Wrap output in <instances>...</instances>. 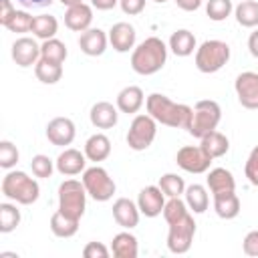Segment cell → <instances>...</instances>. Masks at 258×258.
<instances>
[{"label":"cell","mask_w":258,"mask_h":258,"mask_svg":"<svg viewBox=\"0 0 258 258\" xmlns=\"http://www.w3.org/2000/svg\"><path fill=\"white\" fill-rule=\"evenodd\" d=\"M145 107H147V113L157 123L173 127V129H185V131L189 129L194 107L183 105V103H175L161 93H151L145 101Z\"/></svg>","instance_id":"6da1fadb"},{"label":"cell","mask_w":258,"mask_h":258,"mask_svg":"<svg viewBox=\"0 0 258 258\" xmlns=\"http://www.w3.org/2000/svg\"><path fill=\"white\" fill-rule=\"evenodd\" d=\"M165 60H167V46L157 36L145 38L131 52V69L143 77L155 75L157 71H161Z\"/></svg>","instance_id":"7a4b0ae2"},{"label":"cell","mask_w":258,"mask_h":258,"mask_svg":"<svg viewBox=\"0 0 258 258\" xmlns=\"http://www.w3.org/2000/svg\"><path fill=\"white\" fill-rule=\"evenodd\" d=\"M2 194L22 206H30L38 200L40 187L26 171H8L2 179Z\"/></svg>","instance_id":"3957f363"},{"label":"cell","mask_w":258,"mask_h":258,"mask_svg":"<svg viewBox=\"0 0 258 258\" xmlns=\"http://www.w3.org/2000/svg\"><path fill=\"white\" fill-rule=\"evenodd\" d=\"M87 189L83 181L67 179L58 185V212H62L69 218L81 220L87 208Z\"/></svg>","instance_id":"277c9868"},{"label":"cell","mask_w":258,"mask_h":258,"mask_svg":"<svg viewBox=\"0 0 258 258\" xmlns=\"http://www.w3.org/2000/svg\"><path fill=\"white\" fill-rule=\"evenodd\" d=\"M230 60V46L224 40H204L196 48V67L200 73H218Z\"/></svg>","instance_id":"5b68a950"},{"label":"cell","mask_w":258,"mask_h":258,"mask_svg":"<svg viewBox=\"0 0 258 258\" xmlns=\"http://www.w3.org/2000/svg\"><path fill=\"white\" fill-rule=\"evenodd\" d=\"M220 119H222V109L216 101H212V99L198 101L194 105V115H191V123H189L187 133L202 139L204 135H208L210 131H214L218 127Z\"/></svg>","instance_id":"8992f818"},{"label":"cell","mask_w":258,"mask_h":258,"mask_svg":"<svg viewBox=\"0 0 258 258\" xmlns=\"http://www.w3.org/2000/svg\"><path fill=\"white\" fill-rule=\"evenodd\" d=\"M87 194L95 200V202H109L115 194V181L113 177L107 173V169L95 165V167H89L83 171V177H81Z\"/></svg>","instance_id":"52a82bcc"},{"label":"cell","mask_w":258,"mask_h":258,"mask_svg":"<svg viewBox=\"0 0 258 258\" xmlns=\"http://www.w3.org/2000/svg\"><path fill=\"white\" fill-rule=\"evenodd\" d=\"M157 135V121L145 113V115H137L131 125H129V131H127V145L133 149V151H145L153 139Z\"/></svg>","instance_id":"ba28073f"},{"label":"cell","mask_w":258,"mask_h":258,"mask_svg":"<svg viewBox=\"0 0 258 258\" xmlns=\"http://www.w3.org/2000/svg\"><path fill=\"white\" fill-rule=\"evenodd\" d=\"M196 234V222L194 216L187 214L175 224H169V234H167V248L173 254H185L191 248Z\"/></svg>","instance_id":"9c48e42d"},{"label":"cell","mask_w":258,"mask_h":258,"mask_svg":"<svg viewBox=\"0 0 258 258\" xmlns=\"http://www.w3.org/2000/svg\"><path fill=\"white\" fill-rule=\"evenodd\" d=\"M175 163L187 173H204L210 169L212 157L200 145H183L175 155Z\"/></svg>","instance_id":"30bf717a"},{"label":"cell","mask_w":258,"mask_h":258,"mask_svg":"<svg viewBox=\"0 0 258 258\" xmlns=\"http://www.w3.org/2000/svg\"><path fill=\"white\" fill-rule=\"evenodd\" d=\"M236 97L242 107L246 109H258V73L246 71L236 77L234 83Z\"/></svg>","instance_id":"8fae6325"},{"label":"cell","mask_w":258,"mask_h":258,"mask_svg":"<svg viewBox=\"0 0 258 258\" xmlns=\"http://www.w3.org/2000/svg\"><path fill=\"white\" fill-rule=\"evenodd\" d=\"M137 206L139 212L145 218H155L159 214H163V206H165V194L161 191L159 185H147L139 191L137 198Z\"/></svg>","instance_id":"7c38bea8"},{"label":"cell","mask_w":258,"mask_h":258,"mask_svg":"<svg viewBox=\"0 0 258 258\" xmlns=\"http://www.w3.org/2000/svg\"><path fill=\"white\" fill-rule=\"evenodd\" d=\"M75 133H77L75 123L69 117H54L46 125V139L56 147L71 145L75 139Z\"/></svg>","instance_id":"4fadbf2b"},{"label":"cell","mask_w":258,"mask_h":258,"mask_svg":"<svg viewBox=\"0 0 258 258\" xmlns=\"http://www.w3.org/2000/svg\"><path fill=\"white\" fill-rule=\"evenodd\" d=\"M12 60L24 69L32 67L40 60V46L36 44L34 38H28V36L16 38L12 44Z\"/></svg>","instance_id":"5bb4252c"},{"label":"cell","mask_w":258,"mask_h":258,"mask_svg":"<svg viewBox=\"0 0 258 258\" xmlns=\"http://www.w3.org/2000/svg\"><path fill=\"white\" fill-rule=\"evenodd\" d=\"M107 42L109 34H105V30L101 28H87L79 36V46L87 56H101L107 48Z\"/></svg>","instance_id":"9a60e30c"},{"label":"cell","mask_w":258,"mask_h":258,"mask_svg":"<svg viewBox=\"0 0 258 258\" xmlns=\"http://www.w3.org/2000/svg\"><path fill=\"white\" fill-rule=\"evenodd\" d=\"M137 32L129 22H117L109 30V42L117 52H129L135 46Z\"/></svg>","instance_id":"2e32d148"},{"label":"cell","mask_w":258,"mask_h":258,"mask_svg":"<svg viewBox=\"0 0 258 258\" xmlns=\"http://www.w3.org/2000/svg\"><path fill=\"white\" fill-rule=\"evenodd\" d=\"M91 22H93V8L85 2L69 6L64 12V24L75 32H85L87 28H91Z\"/></svg>","instance_id":"e0dca14e"},{"label":"cell","mask_w":258,"mask_h":258,"mask_svg":"<svg viewBox=\"0 0 258 258\" xmlns=\"http://www.w3.org/2000/svg\"><path fill=\"white\" fill-rule=\"evenodd\" d=\"M54 165H56L58 173H62V175H77V173L85 171L87 155H85V153H81L79 149L69 147V149H64V151L56 157Z\"/></svg>","instance_id":"ac0fdd59"},{"label":"cell","mask_w":258,"mask_h":258,"mask_svg":"<svg viewBox=\"0 0 258 258\" xmlns=\"http://www.w3.org/2000/svg\"><path fill=\"white\" fill-rule=\"evenodd\" d=\"M139 206L127 198H119L115 204H113V218L115 222L121 226V228H135L139 224Z\"/></svg>","instance_id":"d6986e66"},{"label":"cell","mask_w":258,"mask_h":258,"mask_svg":"<svg viewBox=\"0 0 258 258\" xmlns=\"http://www.w3.org/2000/svg\"><path fill=\"white\" fill-rule=\"evenodd\" d=\"M91 123L97 127V129H111L117 125V119H119V113H117V107H113L111 103L107 101H99L91 107Z\"/></svg>","instance_id":"ffe728a7"},{"label":"cell","mask_w":258,"mask_h":258,"mask_svg":"<svg viewBox=\"0 0 258 258\" xmlns=\"http://www.w3.org/2000/svg\"><path fill=\"white\" fill-rule=\"evenodd\" d=\"M145 103V97H143V91L135 85H129L125 89L119 91L117 95V109L121 113H127V115H133L137 113Z\"/></svg>","instance_id":"44dd1931"},{"label":"cell","mask_w":258,"mask_h":258,"mask_svg":"<svg viewBox=\"0 0 258 258\" xmlns=\"http://www.w3.org/2000/svg\"><path fill=\"white\" fill-rule=\"evenodd\" d=\"M214 210L222 220H232L240 214V200L236 191H220L214 194Z\"/></svg>","instance_id":"7402d4cb"},{"label":"cell","mask_w":258,"mask_h":258,"mask_svg":"<svg viewBox=\"0 0 258 258\" xmlns=\"http://www.w3.org/2000/svg\"><path fill=\"white\" fill-rule=\"evenodd\" d=\"M85 155H87L89 161H95V163L105 161L111 155V141H109V137L103 135V133L91 135L87 139V143H85Z\"/></svg>","instance_id":"603a6c76"},{"label":"cell","mask_w":258,"mask_h":258,"mask_svg":"<svg viewBox=\"0 0 258 258\" xmlns=\"http://www.w3.org/2000/svg\"><path fill=\"white\" fill-rule=\"evenodd\" d=\"M200 147L212 157V159H216V157H222V155H226L228 153V149H230V141H228V137L224 135V133H220V131H210L208 135H204L202 139H200Z\"/></svg>","instance_id":"cb8c5ba5"},{"label":"cell","mask_w":258,"mask_h":258,"mask_svg":"<svg viewBox=\"0 0 258 258\" xmlns=\"http://www.w3.org/2000/svg\"><path fill=\"white\" fill-rule=\"evenodd\" d=\"M111 252L117 258H137L139 254L137 238L129 232H119L111 242Z\"/></svg>","instance_id":"d4e9b609"},{"label":"cell","mask_w":258,"mask_h":258,"mask_svg":"<svg viewBox=\"0 0 258 258\" xmlns=\"http://www.w3.org/2000/svg\"><path fill=\"white\" fill-rule=\"evenodd\" d=\"M169 50L175 56H189L196 50V36H194V32H189L185 28L175 30L171 34V38H169Z\"/></svg>","instance_id":"484cf974"},{"label":"cell","mask_w":258,"mask_h":258,"mask_svg":"<svg viewBox=\"0 0 258 258\" xmlns=\"http://www.w3.org/2000/svg\"><path fill=\"white\" fill-rule=\"evenodd\" d=\"M206 183L210 187L212 194H220V191H232L236 189V179L232 175V171L224 169V167H216L208 173Z\"/></svg>","instance_id":"4316f807"},{"label":"cell","mask_w":258,"mask_h":258,"mask_svg":"<svg viewBox=\"0 0 258 258\" xmlns=\"http://www.w3.org/2000/svg\"><path fill=\"white\" fill-rule=\"evenodd\" d=\"M185 204L194 214H204L208 210L210 198H208V189L200 183H191L185 187Z\"/></svg>","instance_id":"83f0119b"},{"label":"cell","mask_w":258,"mask_h":258,"mask_svg":"<svg viewBox=\"0 0 258 258\" xmlns=\"http://www.w3.org/2000/svg\"><path fill=\"white\" fill-rule=\"evenodd\" d=\"M30 32L40 38V40H48V38H54V34L58 32V22L54 16L50 14H40V16H34L32 18V28Z\"/></svg>","instance_id":"f1b7e54d"},{"label":"cell","mask_w":258,"mask_h":258,"mask_svg":"<svg viewBox=\"0 0 258 258\" xmlns=\"http://www.w3.org/2000/svg\"><path fill=\"white\" fill-rule=\"evenodd\" d=\"M50 230L56 238H71L79 230V220L69 218L62 212H54L50 218Z\"/></svg>","instance_id":"f546056e"},{"label":"cell","mask_w":258,"mask_h":258,"mask_svg":"<svg viewBox=\"0 0 258 258\" xmlns=\"http://www.w3.org/2000/svg\"><path fill=\"white\" fill-rule=\"evenodd\" d=\"M234 16H236L238 24L244 28L258 26V2L256 0H242L234 8Z\"/></svg>","instance_id":"4dcf8cb0"},{"label":"cell","mask_w":258,"mask_h":258,"mask_svg":"<svg viewBox=\"0 0 258 258\" xmlns=\"http://www.w3.org/2000/svg\"><path fill=\"white\" fill-rule=\"evenodd\" d=\"M34 75H36V79H38L40 83H44V85H54V83H58L60 77H62V64L50 62V60H46V58H40V60L34 64Z\"/></svg>","instance_id":"1f68e13d"},{"label":"cell","mask_w":258,"mask_h":258,"mask_svg":"<svg viewBox=\"0 0 258 258\" xmlns=\"http://www.w3.org/2000/svg\"><path fill=\"white\" fill-rule=\"evenodd\" d=\"M67 44L58 38H48V40H42L40 44V58H46L50 62H58L62 64L64 58H67Z\"/></svg>","instance_id":"d6a6232c"},{"label":"cell","mask_w":258,"mask_h":258,"mask_svg":"<svg viewBox=\"0 0 258 258\" xmlns=\"http://www.w3.org/2000/svg\"><path fill=\"white\" fill-rule=\"evenodd\" d=\"M20 224V210L14 204H0V232L8 234L12 230H16V226Z\"/></svg>","instance_id":"836d02e7"},{"label":"cell","mask_w":258,"mask_h":258,"mask_svg":"<svg viewBox=\"0 0 258 258\" xmlns=\"http://www.w3.org/2000/svg\"><path fill=\"white\" fill-rule=\"evenodd\" d=\"M159 187L167 198H179L181 194H185L183 177H179L177 173H163L159 177Z\"/></svg>","instance_id":"e575fe53"},{"label":"cell","mask_w":258,"mask_h":258,"mask_svg":"<svg viewBox=\"0 0 258 258\" xmlns=\"http://www.w3.org/2000/svg\"><path fill=\"white\" fill-rule=\"evenodd\" d=\"M189 212H187V204L179 198H169L163 206V218L167 224H175L179 222L181 218H185Z\"/></svg>","instance_id":"d590c367"},{"label":"cell","mask_w":258,"mask_h":258,"mask_svg":"<svg viewBox=\"0 0 258 258\" xmlns=\"http://www.w3.org/2000/svg\"><path fill=\"white\" fill-rule=\"evenodd\" d=\"M232 10H234L232 0H208V4H206V14L214 22L226 20L232 14Z\"/></svg>","instance_id":"8d00e7d4"},{"label":"cell","mask_w":258,"mask_h":258,"mask_svg":"<svg viewBox=\"0 0 258 258\" xmlns=\"http://www.w3.org/2000/svg\"><path fill=\"white\" fill-rule=\"evenodd\" d=\"M32 18H34V16H30L26 10H16L14 16L6 22V28H8L10 32H30V28H32Z\"/></svg>","instance_id":"74e56055"},{"label":"cell","mask_w":258,"mask_h":258,"mask_svg":"<svg viewBox=\"0 0 258 258\" xmlns=\"http://www.w3.org/2000/svg\"><path fill=\"white\" fill-rule=\"evenodd\" d=\"M18 157H20V153L12 141H6V139L0 141V167H4V169L14 167L18 163Z\"/></svg>","instance_id":"f35d334b"},{"label":"cell","mask_w":258,"mask_h":258,"mask_svg":"<svg viewBox=\"0 0 258 258\" xmlns=\"http://www.w3.org/2000/svg\"><path fill=\"white\" fill-rule=\"evenodd\" d=\"M30 169H32V173H34L36 177L46 179V177H50V175H52L54 165H52V159H50L48 155L38 153V155H34V157H32V161H30Z\"/></svg>","instance_id":"ab89813d"},{"label":"cell","mask_w":258,"mask_h":258,"mask_svg":"<svg viewBox=\"0 0 258 258\" xmlns=\"http://www.w3.org/2000/svg\"><path fill=\"white\" fill-rule=\"evenodd\" d=\"M244 173H246L248 181L258 187V145L250 151V155L246 159V165H244Z\"/></svg>","instance_id":"60d3db41"},{"label":"cell","mask_w":258,"mask_h":258,"mask_svg":"<svg viewBox=\"0 0 258 258\" xmlns=\"http://www.w3.org/2000/svg\"><path fill=\"white\" fill-rule=\"evenodd\" d=\"M83 256L85 258H107L109 256V248L101 242H89L83 248Z\"/></svg>","instance_id":"b9f144b4"},{"label":"cell","mask_w":258,"mask_h":258,"mask_svg":"<svg viewBox=\"0 0 258 258\" xmlns=\"http://www.w3.org/2000/svg\"><path fill=\"white\" fill-rule=\"evenodd\" d=\"M244 254L246 256H258V230H252L246 234L244 242H242Z\"/></svg>","instance_id":"7bdbcfd3"},{"label":"cell","mask_w":258,"mask_h":258,"mask_svg":"<svg viewBox=\"0 0 258 258\" xmlns=\"http://www.w3.org/2000/svg\"><path fill=\"white\" fill-rule=\"evenodd\" d=\"M119 6H121V10H123L125 14H129V16H137V14L143 12V8H145V0H119Z\"/></svg>","instance_id":"ee69618b"},{"label":"cell","mask_w":258,"mask_h":258,"mask_svg":"<svg viewBox=\"0 0 258 258\" xmlns=\"http://www.w3.org/2000/svg\"><path fill=\"white\" fill-rule=\"evenodd\" d=\"M14 12H16V8L12 6L10 0H0V24L2 26H6V22L14 16Z\"/></svg>","instance_id":"f6af8a7d"},{"label":"cell","mask_w":258,"mask_h":258,"mask_svg":"<svg viewBox=\"0 0 258 258\" xmlns=\"http://www.w3.org/2000/svg\"><path fill=\"white\" fill-rule=\"evenodd\" d=\"M202 2H204V0H175V4H177L181 10H185V12L198 10V8L202 6Z\"/></svg>","instance_id":"bcb514c9"},{"label":"cell","mask_w":258,"mask_h":258,"mask_svg":"<svg viewBox=\"0 0 258 258\" xmlns=\"http://www.w3.org/2000/svg\"><path fill=\"white\" fill-rule=\"evenodd\" d=\"M91 4L97 8V10H111L119 4V0H91Z\"/></svg>","instance_id":"7dc6e473"},{"label":"cell","mask_w":258,"mask_h":258,"mask_svg":"<svg viewBox=\"0 0 258 258\" xmlns=\"http://www.w3.org/2000/svg\"><path fill=\"white\" fill-rule=\"evenodd\" d=\"M248 50H250V54L254 56V58H258V28L250 34V38H248Z\"/></svg>","instance_id":"c3c4849f"},{"label":"cell","mask_w":258,"mask_h":258,"mask_svg":"<svg viewBox=\"0 0 258 258\" xmlns=\"http://www.w3.org/2000/svg\"><path fill=\"white\" fill-rule=\"evenodd\" d=\"M20 2L24 8H42V6H48L52 0H16Z\"/></svg>","instance_id":"681fc988"},{"label":"cell","mask_w":258,"mask_h":258,"mask_svg":"<svg viewBox=\"0 0 258 258\" xmlns=\"http://www.w3.org/2000/svg\"><path fill=\"white\" fill-rule=\"evenodd\" d=\"M60 2H62V6H67V8H69V6H75V4H81L83 0H60Z\"/></svg>","instance_id":"f907efd6"},{"label":"cell","mask_w":258,"mask_h":258,"mask_svg":"<svg viewBox=\"0 0 258 258\" xmlns=\"http://www.w3.org/2000/svg\"><path fill=\"white\" fill-rule=\"evenodd\" d=\"M153 2H157V4H163V2H167V0H153Z\"/></svg>","instance_id":"816d5d0a"},{"label":"cell","mask_w":258,"mask_h":258,"mask_svg":"<svg viewBox=\"0 0 258 258\" xmlns=\"http://www.w3.org/2000/svg\"><path fill=\"white\" fill-rule=\"evenodd\" d=\"M240 2H242V0H240Z\"/></svg>","instance_id":"f5cc1de1"}]
</instances>
